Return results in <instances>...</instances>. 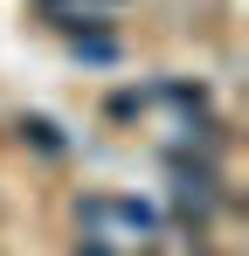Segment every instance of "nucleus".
Masks as SVG:
<instances>
[{
    "mask_svg": "<svg viewBox=\"0 0 249 256\" xmlns=\"http://www.w3.org/2000/svg\"><path fill=\"white\" fill-rule=\"evenodd\" d=\"M14 138H21V146H35L42 160H62V152H70V138L48 125V118H14Z\"/></svg>",
    "mask_w": 249,
    "mask_h": 256,
    "instance_id": "f257e3e1",
    "label": "nucleus"
},
{
    "mask_svg": "<svg viewBox=\"0 0 249 256\" xmlns=\"http://www.w3.org/2000/svg\"><path fill=\"white\" fill-rule=\"evenodd\" d=\"M104 214H118L124 228H138V236L160 228V208H152V201H104Z\"/></svg>",
    "mask_w": 249,
    "mask_h": 256,
    "instance_id": "f03ea898",
    "label": "nucleus"
},
{
    "mask_svg": "<svg viewBox=\"0 0 249 256\" xmlns=\"http://www.w3.org/2000/svg\"><path fill=\"white\" fill-rule=\"evenodd\" d=\"M76 56L83 62H118V42L111 35H76Z\"/></svg>",
    "mask_w": 249,
    "mask_h": 256,
    "instance_id": "7ed1b4c3",
    "label": "nucleus"
},
{
    "mask_svg": "<svg viewBox=\"0 0 249 256\" xmlns=\"http://www.w3.org/2000/svg\"><path fill=\"white\" fill-rule=\"evenodd\" d=\"M138 104H146V97H138V90H118V97H111V118H132V111H138Z\"/></svg>",
    "mask_w": 249,
    "mask_h": 256,
    "instance_id": "20e7f679",
    "label": "nucleus"
},
{
    "mask_svg": "<svg viewBox=\"0 0 249 256\" xmlns=\"http://www.w3.org/2000/svg\"><path fill=\"white\" fill-rule=\"evenodd\" d=\"M76 256H118V250H111V236H83V242H76Z\"/></svg>",
    "mask_w": 249,
    "mask_h": 256,
    "instance_id": "39448f33",
    "label": "nucleus"
},
{
    "mask_svg": "<svg viewBox=\"0 0 249 256\" xmlns=\"http://www.w3.org/2000/svg\"><path fill=\"white\" fill-rule=\"evenodd\" d=\"M194 256H214V250H201V242H194Z\"/></svg>",
    "mask_w": 249,
    "mask_h": 256,
    "instance_id": "423d86ee",
    "label": "nucleus"
}]
</instances>
